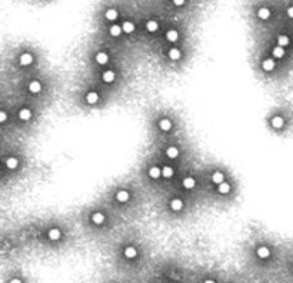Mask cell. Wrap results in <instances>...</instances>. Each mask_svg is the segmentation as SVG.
Masks as SVG:
<instances>
[{
  "label": "cell",
  "mask_w": 293,
  "mask_h": 283,
  "mask_svg": "<svg viewBox=\"0 0 293 283\" xmlns=\"http://www.w3.org/2000/svg\"><path fill=\"white\" fill-rule=\"evenodd\" d=\"M162 176L165 177L166 180H169V179H172L173 176H175V169L172 167V166H163L162 167Z\"/></svg>",
  "instance_id": "ffe728a7"
},
{
  "label": "cell",
  "mask_w": 293,
  "mask_h": 283,
  "mask_svg": "<svg viewBox=\"0 0 293 283\" xmlns=\"http://www.w3.org/2000/svg\"><path fill=\"white\" fill-rule=\"evenodd\" d=\"M6 167L9 170H16L19 167V159L14 157V156H9V157L6 159Z\"/></svg>",
  "instance_id": "5bb4252c"
},
{
  "label": "cell",
  "mask_w": 293,
  "mask_h": 283,
  "mask_svg": "<svg viewBox=\"0 0 293 283\" xmlns=\"http://www.w3.org/2000/svg\"><path fill=\"white\" fill-rule=\"evenodd\" d=\"M157 126H159V129H160L162 132H170L172 129H173V122H172L170 119L163 117V119L159 120Z\"/></svg>",
  "instance_id": "277c9868"
},
{
  "label": "cell",
  "mask_w": 293,
  "mask_h": 283,
  "mask_svg": "<svg viewBox=\"0 0 293 283\" xmlns=\"http://www.w3.org/2000/svg\"><path fill=\"white\" fill-rule=\"evenodd\" d=\"M256 253H257V256H259L260 259H267L270 256V250H269V247H266V246H260V247H257Z\"/></svg>",
  "instance_id": "484cf974"
},
{
  "label": "cell",
  "mask_w": 293,
  "mask_h": 283,
  "mask_svg": "<svg viewBox=\"0 0 293 283\" xmlns=\"http://www.w3.org/2000/svg\"><path fill=\"white\" fill-rule=\"evenodd\" d=\"M123 253H124V256H126L127 259H134V257L137 256V250L134 249L133 246H127V247L124 249V252H123Z\"/></svg>",
  "instance_id": "f546056e"
},
{
  "label": "cell",
  "mask_w": 293,
  "mask_h": 283,
  "mask_svg": "<svg viewBox=\"0 0 293 283\" xmlns=\"http://www.w3.org/2000/svg\"><path fill=\"white\" fill-rule=\"evenodd\" d=\"M146 30L149 33H156L157 30H159V23H157V20H147L146 22Z\"/></svg>",
  "instance_id": "7402d4cb"
},
{
  "label": "cell",
  "mask_w": 293,
  "mask_h": 283,
  "mask_svg": "<svg viewBox=\"0 0 293 283\" xmlns=\"http://www.w3.org/2000/svg\"><path fill=\"white\" fill-rule=\"evenodd\" d=\"M122 27H123V33H126V34H132L133 32L136 30L134 23L130 22V20H124V22L122 23Z\"/></svg>",
  "instance_id": "e0dca14e"
},
{
  "label": "cell",
  "mask_w": 293,
  "mask_h": 283,
  "mask_svg": "<svg viewBox=\"0 0 293 283\" xmlns=\"http://www.w3.org/2000/svg\"><path fill=\"white\" fill-rule=\"evenodd\" d=\"M225 179H226V177H225V175H223V172H220V170H216V172L212 175V177H210L212 183L216 184V186H219L220 183H223Z\"/></svg>",
  "instance_id": "30bf717a"
},
{
  "label": "cell",
  "mask_w": 293,
  "mask_h": 283,
  "mask_svg": "<svg viewBox=\"0 0 293 283\" xmlns=\"http://www.w3.org/2000/svg\"><path fill=\"white\" fill-rule=\"evenodd\" d=\"M173 2V5L177 6V7H180V6H183L184 3H186V0H172Z\"/></svg>",
  "instance_id": "d6a6232c"
},
{
  "label": "cell",
  "mask_w": 293,
  "mask_h": 283,
  "mask_svg": "<svg viewBox=\"0 0 293 283\" xmlns=\"http://www.w3.org/2000/svg\"><path fill=\"white\" fill-rule=\"evenodd\" d=\"M19 119L22 122H29L32 119V110L27 107H22L19 110Z\"/></svg>",
  "instance_id": "2e32d148"
},
{
  "label": "cell",
  "mask_w": 293,
  "mask_h": 283,
  "mask_svg": "<svg viewBox=\"0 0 293 283\" xmlns=\"http://www.w3.org/2000/svg\"><path fill=\"white\" fill-rule=\"evenodd\" d=\"M270 124H272L273 129L279 130V129H282L284 126V119L282 117V116H274V117H272V120H270Z\"/></svg>",
  "instance_id": "9a60e30c"
},
{
  "label": "cell",
  "mask_w": 293,
  "mask_h": 283,
  "mask_svg": "<svg viewBox=\"0 0 293 283\" xmlns=\"http://www.w3.org/2000/svg\"><path fill=\"white\" fill-rule=\"evenodd\" d=\"M216 187H218V192L220 194H229L230 190H232V186L227 183V182H223V183H220L219 186H216Z\"/></svg>",
  "instance_id": "4316f807"
},
{
  "label": "cell",
  "mask_w": 293,
  "mask_h": 283,
  "mask_svg": "<svg viewBox=\"0 0 293 283\" xmlns=\"http://www.w3.org/2000/svg\"><path fill=\"white\" fill-rule=\"evenodd\" d=\"M10 283H22V280H20V279H12Z\"/></svg>",
  "instance_id": "e575fe53"
},
{
  "label": "cell",
  "mask_w": 293,
  "mask_h": 283,
  "mask_svg": "<svg viewBox=\"0 0 293 283\" xmlns=\"http://www.w3.org/2000/svg\"><path fill=\"white\" fill-rule=\"evenodd\" d=\"M129 199H130V193H129V190H126V189L119 190L117 193H116V200H117L119 203H126V202H129Z\"/></svg>",
  "instance_id": "8fae6325"
},
{
  "label": "cell",
  "mask_w": 293,
  "mask_h": 283,
  "mask_svg": "<svg viewBox=\"0 0 293 283\" xmlns=\"http://www.w3.org/2000/svg\"><path fill=\"white\" fill-rule=\"evenodd\" d=\"M169 208H170L173 212H182L184 208V202L179 197H175L169 202Z\"/></svg>",
  "instance_id": "3957f363"
},
{
  "label": "cell",
  "mask_w": 293,
  "mask_h": 283,
  "mask_svg": "<svg viewBox=\"0 0 293 283\" xmlns=\"http://www.w3.org/2000/svg\"><path fill=\"white\" fill-rule=\"evenodd\" d=\"M100 79H102V82L110 85V83H113V82L116 80V73H114L113 70H104L103 73H102V76H100Z\"/></svg>",
  "instance_id": "5b68a950"
},
{
  "label": "cell",
  "mask_w": 293,
  "mask_h": 283,
  "mask_svg": "<svg viewBox=\"0 0 293 283\" xmlns=\"http://www.w3.org/2000/svg\"><path fill=\"white\" fill-rule=\"evenodd\" d=\"M272 16V12H270L269 7H260L259 10H257V17H259L260 20H267Z\"/></svg>",
  "instance_id": "603a6c76"
},
{
  "label": "cell",
  "mask_w": 293,
  "mask_h": 283,
  "mask_svg": "<svg viewBox=\"0 0 293 283\" xmlns=\"http://www.w3.org/2000/svg\"><path fill=\"white\" fill-rule=\"evenodd\" d=\"M262 70L266 72V73H270V72H273L274 69H276V61H274V59H272V57H267V59H263L262 60Z\"/></svg>",
  "instance_id": "6da1fadb"
},
{
  "label": "cell",
  "mask_w": 293,
  "mask_h": 283,
  "mask_svg": "<svg viewBox=\"0 0 293 283\" xmlns=\"http://www.w3.org/2000/svg\"><path fill=\"white\" fill-rule=\"evenodd\" d=\"M166 39H167V42L170 43H175L179 40V32L176 30V29H169L167 32H166Z\"/></svg>",
  "instance_id": "ac0fdd59"
},
{
  "label": "cell",
  "mask_w": 293,
  "mask_h": 283,
  "mask_svg": "<svg viewBox=\"0 0 293 283\" xmlns=\"http://www.w3.org/2000/svg\"><path fill=\"white\" fill-rule=\"evenodd\" d=\"M277 44L282 47H288L289 44H290V39H289V36H286V34H280V36H277Z\"/></svg>",
  "instance_id": "4dcf8cb0"
},
{
  "label": "cell",
  "mask_w": 293,
  "mask_h": 283,
  "mask_svg": "<svg viewBox=\"0 0 293 283\" xmlns=\"http://www.w3.org/2000/svg\"><path fill=\"white\" fill-rule=\"evenodd\" d=\"M179 155H180V152L176 146H169L166 149V156H167L169 159H172V160H173V159H177Z\"/></svg>",
  "instance_id": "44dd1931"
},
{
  "label": "cell",
  "mask_w": 293,
  "mask_h": 283,
  "mask_svg": "<svg viewBox=\"0 0 293 283\" xmlns=\"http://www.w3.org/2000/svg\"><path fill=\"white\" fill-rule=\"evenodd\" d=\"M104 220H106V216H104V213L96 212V213H93V215H92V222L95 223V225H97V226L103 225Z\"/></svg>",
  "instance_id": "d6986e66"
},
{
  "label": "cell",
  "mask_w": 293,
  "mask_h": 283,
  "mask_svg": "<svg viewBox=\"0 0 293 283\" xmlns=\"http://www.w3.org/2000/svg\"><path fill=\"white\" fill-rule=\"evenodd\" d=\"M109 33L112 37H119V36L123 33V27L119 26V24H112L109 27Z\"/></svg>",
  "instance_id": "d4e9b609"
},
{
  "label": "cell",
  "mask_w": 293,
  "mask_h": 283,
  "mask_svg": "<svg viewBox=\"0 0 293 283\" xmlns=\"http://www.w3.org/2000/svg\"><path fill=\"white\" fill-rule=\"evenodd\" d=\"M147 173H149V177L153 180H157V179H160V177H163V176H162V169L159 166H152V167H149Z\"/></svg>",
  "instance_id": "52a82bcc"
},
{
  "label": "cell",
  "mask_w": 293,
  "mask_h": 283,
  "mask_svg": "<svg viewBox=\"0 0 293 283\" xmlns=\"http://www.w3.org/2000/svg\"><path fill=\"white\" fill-rule=\"evenodd\" d=\"M6 120H7V113H6V110H0V122L6 123Z\"/></svg>",
  "instance_id": "1f68e13d"
},
{
  "label": "cell",
  "mask_w": 293,
  "mask_h": 283,
  "mask_svg": "<svg viewBox=\"0 0 293 283\" xmlns=\"http://www.w3.org/2000/svg\"><path fill=\"white\" fill-rule=\"evenodd\" d=\"M182 186H183V189H186V190H192V189L196 187V179L192 177V176H187V177H184V179L182 180Z\"/></svg>",
  "instance_id": "9c48e42d"
},
{
  "label": "cell",
  "mask_w": 293,
  "mask_h": 283,
  "mask_svg": "<svg viewBox=\"0 0 293 283\" xmlns=\"http://www.w3.org/2000/svg\"><path fill=\"white\" fill-rule=\"evenodd\" d=\"M167 57H169L172 61H179L180 59H182L180 49H177V47H170V49L167 50Z\"/></svg>",
  "instance_id": "8992f818"
},
{
  "label": "cell",
  "mask_w": 293,
  "mask_h": 283,
  "mask_svg": "<svg viewBox=\"0 0 293 283\" xmlns=\"http://www.w3.org/2000/svg\"><path fill=\"white\" fill-rule=\"evenodd\" d=\"M42 83L39 80H32L30 83H29V86H27V89H29V92L32 94H37V93H40L42 92Z\"/></svg>",
  "instance_id": "ba28073f"
},
{
  "label": "cell",
  "mask_w": 293,
  "mask_h": 283,
  "mask_svg": "<svg viewBox=\"0 0 293 283\" xmlns=\"http://www.w3.org/2000/svg\"><path fill=\"white\" fill-rule=\"evenodd\" d=\"M272 56H273V59H283L284 56H286V50H284V47L282 46H274L273 49H272Z\"/></svg>",
  "instance_id": "4fadbf2b"
},
{
  "label": "cell",
  "mask_w": 293,
  "mask_h": 283,
  "mask_svg": "<svg viewBox=\"0 0 293 283\" xmlns=\"http://www.w3.org/2000/svg\"><path fill=\"white\" fill-rule=\"evenodd\" d=\"M95 60H96V63H97V65H100V66H104V65H107V61H109V54H107L106 52L96 53Z\"/></svg>",
  "instance_id": "7c38bea8"
},
{
  "label": "cell",
  "mask_w": 293,
  "mask_h": 283,
  "mask_svg": "<svg viewBox=\"0 0 293 283\" xmlns=\"http://www.w3.org/2000/svg\"><path fill=\"white\" fill-rule=\"evenodd\" d=\"M33 60H34L33 54H32V53H29V52L22 53V54H20V57H19V63H20V66H23V67L30 66V65L33 63Z\"/></svg>",
  "instance_id": "7a4b0ae2"
},
{
  "label": "cell",
  "mask_w": 293,
  "mask_h": 283,
  "mask_svg": "<svg viewBox=\"0 0 293 283\" xmlns=\"http://www.w3.org/2000/svg\"><path fill=\"white\" fill-rule=\"evenodd\" d=\"M104 17L106 20H109V22H114V20L119 17V13L116 9H107L106 10V13H104Z\"/></svg>",
  "instance_id": "f1b7e54d"
},
{
  "label": "cell",
  "mask_w": 293,
  "mask_h": 283,
  "mask_svg": "<svg viewBox=\"0 0 293 283\" xmlns=\"http://www.w3.org/2000/svg\"><path fill=\"white\" fill-rule=\"evenodd\" d=\"M47 237L50 240H59L61 237V232L59 230L57 227H53V229H50V230L47 232Z\"/></svg>",
  "instance_id": "83f0119b"
},
{
  "label": "cell",
  "mask_w": 293,
  "mask_h": 283,
  "mask_svg": "<svg viewBox=\"0 0 293 283\" xmlns=\"http://www.w3.org/2000/svg\"><path fill=\"white\" fill-rule=\"evenodd\" d=\"M99 99H100L99 94L96 93V92H89V93L86 94V103L90 104V106H92V104H96L99 102Z\"/></svg>",
  "instance_id": "cb8c5ba5"
},
{
  "label": "cell",
  "mask_w": 293,
  "mask_h": 283,
  "mask_svg": "<svg viewBox=\"0 0 293 283\" xmlns=\"http://www.w3.org/2000/svg\"><path fill=\"white\" fill-rule=\"evenodd\" d=\"M203 283H215V280H212V279H208V280H204Z\"/></svg>",
  "instance_id": "d590c367"
},
{
  "label": "cell",
  "mask_w": 293,
  "mask_h": 283,
  "mask_svg": "<svg viewBox=\"0 0 293 283\" xmlns=\"http://www.w3.org/2000/svg\"><path fill=\"white\" fill-rule=\"evenodd\" d=\"M286 14H288L290 19H293V6H290V7H288V10H286Z\"/></svg>",
  "instance_id": "836d02e7"
}]
</instances>
